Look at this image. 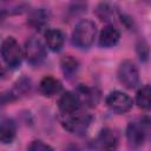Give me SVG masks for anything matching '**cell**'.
<instances>
[{"label": "cell", "mask_w": 151, "mask_h": 151, "mask_svg": "<svg viewBox=\"0 0 151 151\" xmlns=\"http://www.w3.org/2000/svg\"><path fill=\"white\" fill-rule=\"evenodd\" d=\"M97 27L91 20H81L79 21L73 32H72V41L79 48H88L96 38Z\"/></svg>", "instance_id": "obj_1"}, {"label": "cell", "mask_w": 151, "mask_h": 151, "mask_svg": "<svg viewBox=\"0 0 151 151\" xmlns=\"http://www.w3.org/2000/svg\"><path fill=\"white\" fill-rule=\"evenodd\" d=\"M1 57L9 68H17L22 60V52L18 41L8 37L1 44Z\"/></svg>", "instance_id": "obj_2"}, {"label": "cell", "mask_w": 151, "mask_h": 151, "mask_svg": "<svg viewBox=\"0 0 151 151\" xmlns=\"http://www.w3.org/2000/svg\"><path fill=\"white\" fill-rule=\"evenodd\" d=\"M91 123V117L88 114L83 113H74L70 116H65V118L61 120L63 126L71 133L81 136L87 131V127Z\"/></svg>", "instance_id": "obj_3"}, {"label": "cell", "mask_w": 151, "mask_h": 151, "mask_svg": "<svg viewBox=\"0 0 151 151\" xmlns=\"http://www.w3.org/2000/svg\"><path fill=\"white\" fill-rule=\"evenodd\" d=\"M118 79L126 88H133L139 83V72L137 66L130 61L125 60L119 65L118 68Z\"/></svg>", "instance_id": "obj_4"}, {"label": "cell", "mask_w": 151, "mask_h": 151, "mask_svg": "<svg viewBox=\"0 0 151 151\" xmlns=\"http://www.w3.org/2000/svg\"><path fill=\"white\" fill-rule=\"evenodd\" d=\"M132 99L124 92L113 91L106 97L107 107L117 113H125L132 107Z\"/></svg>", "instance_id": "obj_5"}, {"label": "cell", "mask_w": 151, "mask_h": 151, "mask_svg": "<svg viewBox=\"0 0 151 151\" xmlns=\"http://www.w3.org/2000/svg\"><path fill=\"white\" fill-rule=\"evenodd\" d=\"M25 57L32 65L40 64L46 57V50L42 42L37 38H29L25 44Z\"/></svg>", "instance_id": "obj_6"}, {"label": "cell", "mask_w": 151, "mask_h": 151, "mask_svg": "<svg viewBox=\"0 0 151 151\" xmlns=\"http://www.w3.org/2000/svg\"><path fill=\"white\" fill-rule=\"evenodd\" d=\"M58 106L60 112L64 116H70L79 112V109L81 106V98L79 94L72 91H67L63 93V96L59 98Z\"/></svg>", "instance_id": "obj_7"}, {"label": "cell", "mask_w": 151, "mask_h": 151, "mask_svg": "<svg viewBox=\"0 0 151 151\" xmlns=\"http://www.w3.org/2000/svg\"><path fill=\"white\" fill-rule=\"evenodd\" d=\"M93 145L98 151H116L118 146V136L111 129H104L93 140Z\"/></svg>", "instance_id": "obj_8"}, {"label": "cell", "mask_w": 151, "mask_h": 151, "mask_svg": "<svg viewBox=\"0 0 151 151\" xmlns=\"http://www.w3.org/2000/svg\"><path fill=\"white\" fill-rule=\"evenodd\" d=\"M126 138L131 146H140L145 139V132L140 124L130 123L126 129Z\"/></svg>", "instance_id": "obj_9"}, {"label": "cell", "mask_w": 151, "mask_h": 151, "mask_svg": "<svg viewBox=\"0 0 151 151\" xmlns=\"http://www.w3.org/2000/svg\"><path fill=\"white\" fill-rule=\"evenodd\" d=\"M61 88H63V85H61L60 80H58L57 78L51 77V76L44 77L39 84V90L45 97L55 96L61 91Z\"/></svg>", "instance_id": "obj_10"}, {"label": "cell", "mask_w": 151, "mask_h": 151, "mask_svg": "<svg viewBox=\"0 0 151 151\" xmlns=\"http://www.w3.org/2000/svg\"><path fill=\"white\" fill-rule=\"evenodd\" d=\"M119 38H120L119 31L116 27L107 25L101 29L99 34V45L101 47H112L119 41Z\"/></svg>", "instance_id": "obj_11"}, {"label": "cell", "mask_w": 151, "mask_h": 151, "mask_svg": "<svg viewBox=\"0 0 151 151\" xmlns=\"http://www.w3.org/2000/svg\"><path fill=\"white\" fill-rule=\"evenodd\" d=\"M45 41H46L47 47L51 51L58 52L64 46V34L60 29L48 28L45 32Z\"/></svg>", "instance_id": "obj_12"}, {"label": "cell", "mask_w": 151, "mask_h": 151, "mask_svg": "<svg viewBox=\"0 0 151 151\" xmlns=\"http://www.w3.org/2000/svg\"><path fill=\"white\" fill-rule=\"evenodd\" d=\"M17 134L15 123L11 118H2L0 125V139L2 144L12 143Z\"/></svg>", "instance_id": "obj_13"}, {"label": "cell", "mask_w": 151, "mask_h": 151, "mask_svg": "<svg viewBox=\"0 0 151 151\" xmlns=\"http://www.w3.org/2000/svg\"><path fill=\"white\" fill-rule=\"evenodd\" d=\"M48 12L44 8H37L34 11H32L28 15V24L37 28V29H40L41 27H44L47 21H48Z\"/></svg>", "instance_id": "obj_14"}, {"label": "cell", "mask_w": 151, "mask_h": 151, "mask_svg": "<svg viewBox=\"0 0 151 151\" xmlns=\"http://www.w3.org/2000/svg\"><path fill=\"white\" fill-rule=\"evenodd\" d=\"M136 103L143 110H151V85L142 86L138 90Z\"/></svg>", "instance_id": "obj_15"}, {"label": "cell", "mask_w": 151, "mask_h": 151, "mask_svg": "<svg viewBox=\"0 0 151 151\" xmlns=\"http://www.w3.org/2000/svg\"><path fill=\"white\" fill-rule=\"evenodd\" d=\"M60 66H61L64 74L67 77H71L78 70V61L72 55H65L60 60Z\"/></svg>", "instance_id": "obj_16"}, {"label": "cell", "mask_w": 151, "mask_h": 151, "mask_svg": "<svg viewBox=\"0 0 151 151\" xmlns=\"http://www.w3.org/2000/svg\"><path fill=\"white\" fill-rule=\"evenodd\" d=\"M116 12H117V9L110 4H100L96 9V13H97L98 18L100 20H105V21L111 20L114 17Z\"/></svg>", "instance_id": "obj_17"}, {"label": "cell", "mask_w": 151, "mask_h": 151, "mask_svg": "<svg viewBox=\"0 0 151 151\" xmlns=\"http://www.w3.org/2000/svg\"><path fill=\"white\" fill-rule=\"evenodd\" d=\"M27 91H29V80L26 79V78H22L14 85V87L11 92V97L19 98L20 96L25 94Z\"/></svg>", "instance_id": "obj_18"}, {"label": "cell", "mask_w": 151, "mask_h": 151, "mask_svg": "<svg viewBox=\"0 0 151 151\" xmlns=\"http://www.w3.org/2000/svg\"><path fill=\"white\" fill-rule=\"evenodd\" d=\"M27 151H53V149L48 144H45L41 140H33L28 145Z\"/></svg>", "instance_id": "obj_19"}, {"label": "cell", "mask_w": 151, "mask_h": 151, "mask_svg": "<svg viewBox=\"0 0 151 151\" xmlns=\"http://www.w3.org/2000/svg\"><path fill=\"white\" fill-rule=\"evenodd\" d=\"M67 151H77L76 149H73V150H67Z\"/></svg>", "instance_id": "obj_20"}]
</instances>
